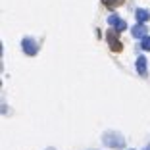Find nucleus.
Here are the masks:
<instances>
[{"label": "nucleus", "instance_id": "obj_1", "mask_svg": "<svg viewBox=\"0 0 150 150\" xmlns=\"http://www.w3.org/2000/svg\"><path fill=\"white\" fill-rule=\"evenodd\" d=\"M102 141H104V144L112 146V148H123V146H125L123 135H121V133H117V131H108V133H104Z\"/></svg>", "mask_w": 150, "mask_h": 150}, {"label": "nucleus", "instance_id": "obj_2", "mask_svg": "<svg viewBox=\"0 0 150 150\" xmlns=\"http://www.w3.org/2000/svg\"><path fill=\"white\" fill-rule=\"evenodd\" d=\"M106 39H108V44H110V48L114 50V52H119V50H123V44L117 40V31H108L106 33Z\"/></svg>", "mask_w": 150, "mask_h": 150}, {"label": "nucleus", "instance_id": "obj_3", "mask_svg": "<svg viewBox=\"0 0 150 150\" xmlns=\"http://www.w3.org/2000/svg\"><path fill=\"white\" fill-rule=\"evenodd\" d=\"M108 23H110V25L114 27V29H115L117 33H121V31H125V29H127V23H125L123 19L119 18L117 13H112L110 18H108Z\"/></svg>", "mask_w": 150, "mask_h": 150}, {"label": "nucleus", "instance_id": "obj_4", "mask_svg": "<svg viewBox=\"0 0 150 150\" xmlns=\"http://www.w3.org/2000/svg\"><path fill=\"white\" fill-rule=\"evenodd\" d=\"M21 46H23V52L25 54H29V56H35L37 54V42L33 39H23V42H21Z\"/></svg>", "mask_w": 150, "mask_h": 150}, {"label": "nucleus", "instance_id": "obj_5", "mask_svg": "<svg viewBox=\"0 0 150 150\" xmlns=\"http://www.w3.org/2000/svg\"><path fill=\"white\" fill-rule=\"evenodd\" d=\"M146 31H148V29H146L144 23H137V25L131 29V33H133L135 39H142V37H146Z\"/></svg>", "mask_w": 150, "mask_h": 150}, {"label": "nucleus", "instance_id": "obj_6", "mask_svg": "<svg viewBox=\"0 0 150 150\" xmlns=\"http://www.w3.org/2000/svg\"><path fill=\"white\" fill-rule=\"evenodd\" d=\"M135 18H137L139 23H144V21H148V19H150V12H148V10L139 8L137 12H135Z\"/></svg>", "mask_w": 150, "mask_h": 150}, {"label": "nucleus", "instance_id": "obj_7", "mask_svg": "<svg viewBox=\"0 0 150 150\" xmlns=\"http://www.w3.org/2000/svg\"><path fill=\"white\" fill-rule=\"evenodd\" d=\"M137 71H139V75H142V77L146 75V58L144 56L137 58Z\"/></svg>", "mask_w": 150, "mask_h": 150}, {"label": "nucleus", "instance_id": "obj_8", "mask_svg": "<svg viewBox=\"0 0 150 150\" xmlns=\"http://www.w3.org/2000/svg\"><path fill=\"white\" fill-rule=\"evenodd\" d=\"M123 2H125V0H102V4L108 6V8H112V10L117 8V6H121Z\"/></svg>", "mask_w": 150, "mask_h": 150}, {"label": "nucleus", "instance_id": "obj_9", "mask_svg": "<svg viewBox=\"0 0 150 150\" xmlns=\"http://www.w3.org/2000/svg\"><path fill=\"white\" fill-rule=\"evenodd\" d=\"M141 48H142V50H150V37H148V35L142 37V40H141Z\"/></svg>", "mask_w": 150, "mask_h": 150}, {"label": "nucleus", "instance_id": "obj_10", "mask_svg": "<svg viewBox=\"0 0 150 150\" xmlns=\"http://www.w3.org/2000/svg\"><path fill=\"white\" fill-rule=\"evenodd\" d=\"M144 150H150V146H146V148H144Z\"/></svg>", "mask_w": 150, "mask_h": 150}, {"label": "nucleus", "instance_id": "obj_11", "mask_svg": "<svg viewBox=\"0 0 150 150\" xmlns=\"http://www.w3.org/2000/svg\"><path fill=\"white\" fill-rule=\"evenodd\" d=\"M48 150H54V148H48Z\"/></svg>", "mask_w": 150, "mask_h": 150}]
</instances>
